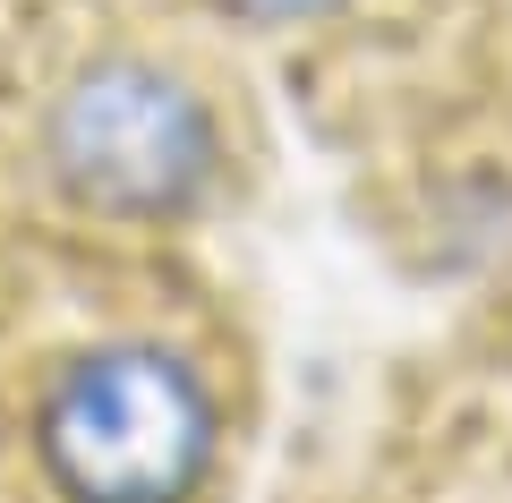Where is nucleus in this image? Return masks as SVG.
Returning a JSON list of instances; mask_svg holds the SVG:
<instances>
[{
    "mask_svg": "<svg viewBox=\"0 0 512 503\" xmlns=\"http://www.w3.org/2000/svg\"><path fill=\"white\" fill-rule=\"evenodd\" d=\"M214 9H231V18H248V26H308V18H325V9H342V0H214Z\"/></svg>",
    "mask_w": 512,
    "mask_h": 503,
    "instance_id": "f03ea898",
    "label": "nucleus"
},
{
    "mask_svg": "<svg viewBox=\"0 0 512 503\" xmlns=\"http://www.w3.org/2000/svg\"><path fill=\"white\" fill-rule=\"evenodd\" d=\"M43 162L60 197L103 222H180L222 180V128L180 69L111 52L60 86L43 120Z\"/></svg>",
    "mask_w": 512,
    "mask_h": 503,
    "instance_id": "f257e3e1",
    "label": "nucleus"
}]
</instances>
